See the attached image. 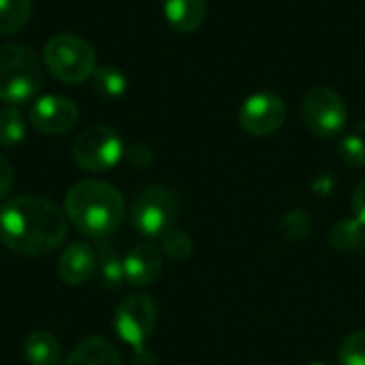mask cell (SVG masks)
I'll return each instance as SVG.
<instances>
[{
	"label": "cell",
	"instance_id": "1",
	"mask_svg": "<svg viewBox=\"0 0 365 365\" xmlns=\"http://www.w3.org/2000/svg\"><path fill=\"white\" fill-rule=\"evenodd\" d=\"M66 237V216L49 199L19 195L0 205V242L24 257L56 252Z\"/></svg>",
	"mask_w": 365,
	"mask_h": 365
},
{
	"label": "cell",
	"instance_id": "2",
	"mask_svg": "<svg viewBox=\"0 0 365 365\" xmlns=\"http://www.w3.org/2000/svg\"><path fill=\"white\" fill-rule=\"evenodd\" d=\"M64 212L83 235L105 240L124 220V199L122 192L107 182L83 180L68 188Z\"/></svg>",
	"mask_w": 365,
	"mask_h": 365
},
{
	"label": "cell",
	"instance_id": "3",
	"mask_svg": "<svg viewBox=\"0 0 365 365\" xmlns=\"http://www.w3.org/2000/svg\"><path fill=\"white\" fill-rule=\"evenodd\" d=\"M43 86V64L38 56L19 43L0 45V101L26 103Z\"/></svg>",
	"mask_w": 365,
	"mask_h": 365
},
{
	"label": "cell",
	"instance_id": "4",
	"mask_svg": "<svg viewBox=\"0 0 365 365\" xmlns=\"http://www.w3.org/2000/svg\"><path fill=\"white\" fill-rule=\"evenodd\" d=\"M43 64L58 81L77 86L94 75L96 51L86 38L71 32H62L45 43Z\"/></svg>",
	"mask_w": 365,
	"mask_h": 365
},
{
	"label": "cell",
	"instance_id": "5",
	"mask_svg": "<svg viewBox=\"0 0 365 365\" xmlns=\"http://www.w3.org/2000/svg\"><path fill=\"white\" fill-rule=\"evenodd\" d=\"M178 197L165 186L143 188L130 203L133 227L148 237H160L167 229L175 227L178 220Z\"/></svg>",
	"mask_w": 365,
	"mask_h": 365
},
{
	"label": "cell",
	"instance_id": "6",
	"mask_svg": "<svg viewBox=\"0 0 365 365\" xmlns=\"http://www.w3.org/2000/svg\"><path fill=\"white\" fill-rule=\"evenodd\" d=\"M75 163L86 171H109L124 156V143L111 126H90L79 133L71 145Z\"/></svg>",
	"mask_w": 365,
	"mask_h": 365
},
{
	"label": "cell",
	"instance_id": "7",
	"mask_svg": "<svg viewBox=\"0 0 365 365\" xmlns=\"http://www.w3.org/2000/svg\"><path fill=\"white\" fill-rule=\"evenodd\" d=\"M302 118L306 128L321 137V139H331L342 135L349 122V109L338 92L331 88L319 86L312 88L302 103Z\"/></svg>",
	"mask_w": 365,
	"mask_h": 365
},
{
	"label": "cell",
	"instance_id": "8",
	"mask_svg": "<svg viewBox=\"0 0 365 365\" xmlns=\"http://www.w3.org/2000/svg\"><path fill=\"white\" fill-rule=\"evenodd\" d=\"M158 323V308L156 302L145 293H135L126 297L113 317V327L118 336L130 344L133 349L145 346V342L152 338Z\"/></svg>",
	"mask_w": 365,
	"mask_h": 365
},
{
	"label": "cell",
	"instance_id": "9",
	"mask_svg": "<svg viewBox=\"0 0 365 365\" xmlns=\"http://www.w3.org/2000/svg\"><path fill=\"white\" fill-rule=\"evenodd\" d=\"M287 120V105L274 92H257L240 107V126L252 137L274 135Z\"/></svg>",
	"mask_w": 365,
	"mask_h": 365
},
{
	"label": "cell",
	"instance_id": "10",
	"mask_svg": "<svg viewBox=\"0 0 365 365\" xmlns=\"http://www.w3.org/2000/svg\"><path fill=\"white\" fill-rule=\"evenodd\" d=\"M79 120L77 105L60 94H47L34 101L30 109L32 126L43 135H64L75 128Z\"/></svg>",
	"mask_w": 365,
	"mask_h": 365
},
{
	"label": "cell",
	"instance_id": "11",
	"mask_svg": "<svg viewBox=\"0 0 365 365\" xmlns=\"http://www.w3.org/2000/svg\"><path fill=\"white\" fill-rule=\"evenodd\" d=\"M160 274H163V255L160 248L150 242H141L133 246L124 257V276L133 287H150L160 278Z\"/></svg>",
	"mask_w": 365,
	"mask_h": 365
},
{
	"label": "cell",
	"instance_id": "12",
	"mask_svg": "<svg viewBox=\"0 0 365 365\" xmlns=\"http://www.w3.org/2000/svg\"><path fill=\"white\" fill-rule=\"evenodd\" d=\"M98 269V255L86 242L71 244L58 261V274L66 284H86Z\"/></svg>",
	"mask_w": 365,
	"mask_h": 365
},
{
	"label": "cell",
	"instance_id": "13",
	"mask_svg": "<svg viewBox=\"0 0 365 365\" xmlns=\"http://www.w3.org/2000/svg\"><path fill=\"white\" fill-rule=\"evenodd\" d=\"M64 365H122V357L109 338L92 336L71 351Z\"/></svg>",
	"mask_w": 365,
	"mask_h": 365
},
{
	"label": "cell",
	"instance_id": "14",
	"mask_svg": "<svg viewBox=\"0 0 365 365\" xmlns=\"http://www.w3.org/2000/svg\"><path fill=\"white\" fill-rule=\"evenodd\" d=\"M163 11L173 30L182 34H190L203 24L207 15V2L205 0H165Z\"/></svg>",
	"mask_w": 365,
	"mask_h": 365
},
{
	"label": "cell",
	"instance_id": "15",
	"mask_svg": "<svg viewBox=\"0 0 365 365\" xmlns=\"http://www.w3.org/2000/svg\"><path fill=\"white\" fill-rule=\"evenodd\" d=\"M24 355L30 365H60V342L53 334L36 329L26 336Z\"/></svg>",
	"mask_w": 365,
	"mask_h": 365
},
{
	"label": "cell",
	"instance_id": "16",
	"mask_svg": "<svg viewBox=\"0 0 365 365\" xmlns=\"http://www.w3.org/2000/svg\"><path fill=\"white\" fill-rule=\"evenodd\" d=\"M329 244L342 252L361 250L365 246V225L357 218H344L336 222L329 231Z\"/></svg>",
	"mask_w": 365,
	"mask_h": 365
},
{
	"label": "cell",
	"instance_id": "17",
	"mask_svg": "<svg viewBox=\"0 0 365 365\" xmlns=\"http://www.w3.org/2000/svg\"><path fill=\"white\" fill-rule=\"evenodd\" d=\"M96 255H98V269H101L103 284L107 289H120L126 276H124V259L115 250V244H103Z\"/></svg>",
	"mask_w": 365,
	"mask_h": 365
},
{
	"label": "cell",
	"instance_id": "18",
	"mask_svg": "<svg viewBox=\"0 0 365 365\" xmlns=\"http://www.w3.org/2000/svg\"><path fill=\"white\" fill-rule=\"evenodd\" d=\"M32 13V0H0V34L19 32Z\"/></svg>",
	"mask_w": 365,
	"mask_h": 365
},
{
	"label": "cell",
	"instance_id": "19",
	"mask_svg": "<svg viewBox=\"0 0 365 365\" xmlns=\"http://www.w3.org/2000/svg\"><path fill=\"white\" fill-rule=\"evenodd\" d=\"M92 81H94V90L107 98H118L126 92V86H128V79L126 75L113 66V64H105V66H96L94 75H92Z\"/></svg>",
	"mask_w": 365,
	"mask_h": 365
},
{
	"label": "cell",
	"instance_id": "20",
	"mask_svg": "<svg viewBox=\"0 0 365 365\" xmlns=\"http://www.w3.org/2000/svg\"><path fill=\"white\" fill-rule=\"evenodd\" d=\"M26 139V120L19 109L4 107L0 111V145L15 148Z\"/></svg>",
	"mask_w": 365,
	"mask_h": 365
},
{
	"label": "cell",
	"instance_id": "21",
	"mask_svg": "<svg viewBox=\"0 0 365 365\" xmlns=\"http://www.w3.org/2000/svg\"><path fill=\"white\" fill-rule=\"evenodd\" d=\"M160 244H163V250L173 259V261H188L192 257V250H195V244L190 240V235L184 231V229H178V227H171L167 229L163 235H160Z\"/></svg>",
	"mask_w": 365,
	"mask_h": 365
},
{
	"label": "cell",
	"instance_id": "22",
	"mask_svg": "<svg viewBox=\"0 0 365 365\" xmlns=\"http://www.w3.org/2000/svg\"><path fill=\"white\" fill-rule=\"evenodd\" d=\"M280 227V235L289 242V244H299L310 235V216L304 210H293L289 214H284L278 222Z\"/></svg>",
	"mask_w": 365,
	"mask_h": 365
},
{
	"label": "cell",
	"instance_id": "23",
	"mask_svg": "<svg viewBox=\"0 0 365 365\" xmlns=\"http://www.w3.org/2000/svg\"><path fill=\"white\" fill-rule=\"evenodd\" d=\"M340 365H365V329L349 334L338 349Z\"/></svg>",
	"mask_w": 365,
	"mask_h": 365
},
{
	"label": "cell",
	"instance_id": "24",
	"mask_svg": "<svg viewBox=\"0 0 365 365\" xmlns=\"http://www.w3.org/2000/svg\"><path fill=\"white\" fill-rule=\"evenodd\" d=\"M338 154L351 169L365 167V141L359 135H344L338 143Z\"/></svg>",
	"mask_w": 365,
	"mask_h": 365
},
{
	"label": "cell",
	"instance_id": "25",
	"mask_svg": "<svg viewBox=\"0 0 365 365\" xmlns=\"http://www.w3.org/2000/svg\"><path fill=\"white\" fill-rule=\"evenodd\" d=\"M124 156H126L128 165H130V167H135V169H145V167H150V165H152V160H154L152 150H150L148 145H143V143H135V145H130L128 150H124Z\"/></svg>",
	"mask_w": 365,
	"mask_h": 365
},
{
	"label": "cell",
	"instance_id": "26",
	"mask_svg": "<svg viewBox=\"0 0 365 365\" xmlns=\"http://www.w3.org/2000/svg\"><path fill=\"white\" fill-rule=\"evenodd\" d=\"M13 167H11V163L0 154V199H4L9 192H11V188H13Z\"/></svg>",
	"mask_w": 365,
	"mask_h": 365
},
{
	"label": "cell",
	"instance_id": "27",
	"mask_svg": "<svg viewBox=\"0 0 365 365\" xmlns=\"http://www.w3.org/2000/svg\"><path fill=\"white\" fill-rule=\"evenodd\" d=\"M353 212H355V218L365 225V180L357 184L353 192Z\"/></svg>",
	"mask_w": 365,
	"mask_h": 365
},
{
	"label": "cell",
	"instance_id": "28",
	"mask_svg": "<svg viewBox=\"0 0 365 365\" xmlns=\"http://www.w3.org/2000/svg\"><path fill=\"white\" fill-rule=\"evenodd\" d=\"M130 365H156V357H154V353H150L145 346H141V349H133Z\"/></svg>",
	"mask_w": 365,
	"mask_h": 365
},
{
	"label": "cell",
	"instance_id": "29",
	"mask_svg": "<svg viewBox=\"0 0 365 365\" xmlns=\"http://www.w3.org/2000/svg\"><path fill=\"white\" fill-rule=\"evenodd\" d=\"M306 365H327V364H321V361H314V364H306Z\"/></svg>",
	"mask_w": 365,
	"mask_h": 365
}]
</instances>
